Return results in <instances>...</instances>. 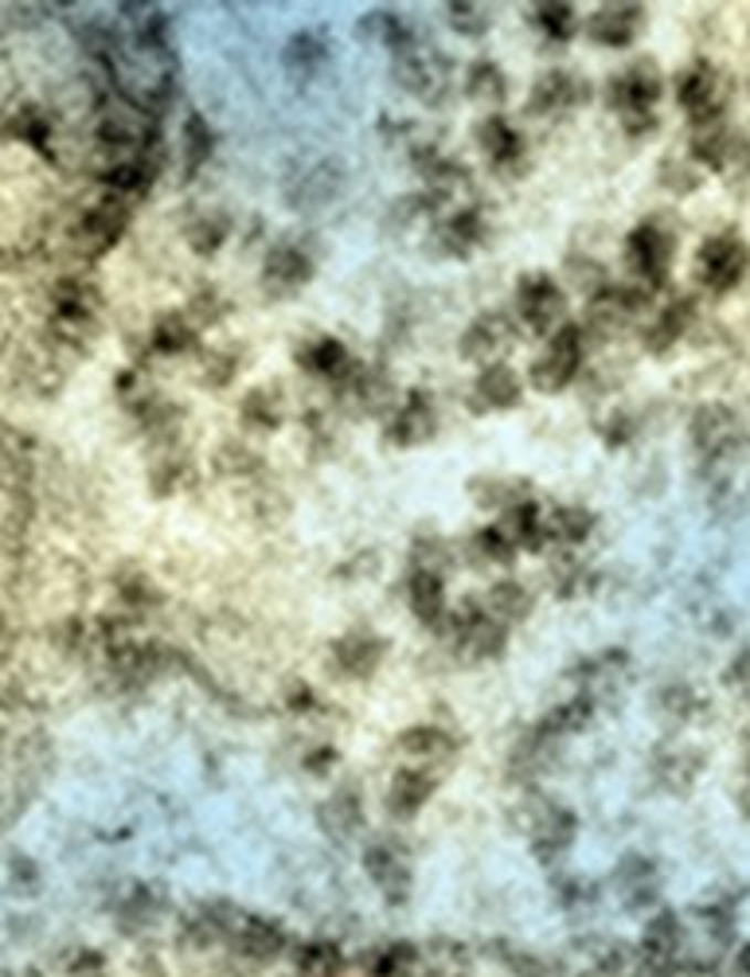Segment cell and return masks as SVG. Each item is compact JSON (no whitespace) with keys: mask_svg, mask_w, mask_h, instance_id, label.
Masks as SVG:
<instances>
[{"mask_svg":"<svg viewBox=\"0 0 750 977\" xmlns=\"http://www.w3.org/2000/svg\"><path fill=\"white\" fill-rule=\"evenodd\" d=\"M313 262L302 246L294 243H278L271 254H266V266H262V282L271 294H297V290L309 282Z\"/></svg>","mask_w":750,"mask_h":977,"instance_id":"7c38bea8","label":"cell"},{"mask_svg":"<svg viewBox=\"0 0 750 977\" xmlns=\"http://www.w3.org/2000/svg\"><path fill=\"white\" fill-rule=\"evenodd\" d=\"M543 528H548L551 539H559V544H567V548H574V544H582V539L594 532V516L587 513L582 505H563V508H556L548 521H543Z\"/></svg>","mask_w":750,"mask_h":977,"instance_id":"603a6c76","label":"cell"},{"mask_svg":"<svg viewBox=\"0 0 750 977\" xmlns=\"http://www.w3.org/2000/svg\"><path fill=\"white\" fill-rule=\"evenodd\" d=\"M395 78L422 102H439L450 91V63L446 55H434V51L411 43L406 51H399Z\"/></svg>","mask_w":750,"mask_h":977,"instance_id":"3957f363","label":"cell"},{"mask_svg":"<svg viewBox=\"0 0 750 977\" xmlns=\"http://www.w3.org/2000/svg\"><path fill=\"white\" fill-rule=\"evenodd\" d=\"M516 309L536 333H559L567 325V297L551 274H524L516 286Z\"/></svg>","mask_w":750,"mask_h":977,"instance_id":"7a4b0ae2","label":"cell"},{"mask_svg":"<svg viewBox=\"0 0 750 977\" xmlns=\"http://www.w3.org/2000/svg\"><path fill=\"white\" fill-rule=\"evenodd\" d=\"M587 356V340H582L579 325H563L559 333H551L548 348L536 364H531V384L540 391H563L582 368Z\"/></svg>","mask_w":750,"mask_h":977,"instance_id":"6da1fadb","label":"cell"},{"mask_svg":"<svg viewBox=\"0 0 750 977\" xmlns=\"http://www.w3.org/2000/svg\"><path fill=\"white\" fill-rule=\"evenodd\" d=\"M676 94H680V106L691 114L696 126H711L719 122V78L708 63H696L680 75L676 83Z\"/></svg>","mask_w":750,"mask_h":977,"instance_id":"ba28073f","label":"cell"},{"mask_svg":"<svg viewBox=\"0 0 750 977\" xmlns=\"http://www.w3.org/2000/svg\"><path fill=\"white\" fill-rule=\"evenodd\" d=\"M211 149H215V137H211L208 122L188 118V126H184V169L188 172L203 169V165H208V157H211Z\"/></svg>","mask_w":750,"mask_h":977,"instance_id":"4dcf8cb0","label":"cell"},{"mask_svg":"<svg viewBox=\"0 0 750 977\" xmlns=\"http://www.w3.org/2000/svg\"><path fill=\"white\" fill-rule=\"evenodd\" d=\"M380 658H383V641L363 630L345 633V638L332 645V665L345 676H368L371 669L380 665Z\"/></svg>","mask_w":750,"mask_h":977,"instance_id":"9a60e30c","label":"cell"},{"mask_svg":"<svg viewBox=\"0 0 750 977\" xmlns=\"http://www.w3.org/2000/svg\"><path fill=\"white\" fill-rule=\"evenodd\" d=\"M747 274V246L735 239H708L700 251V279L711 290H731Z\"/></svg>","mask_w":750,"mask_h":977,"instance_id":"30bf717a","label":"cell"},{"mask_svg":"<svg viewBox=\"0 0 750 977\" xmlns=\"http://www.w3.org/2000/svg\"><path fill=\"white\" fill-rule=\"evenodd\" d=\"M160 340H165V345H160V348H169V353H177V348H184L188 340H192V329H188V325H177V321H169V325L160 329Z\"/></svg>","mask_w":750,"mask_h":977,"instance_id":"8d00e7d4","label":"cell"},{"mask_svg":"<svg viewBox=\"0 0 750 977\" xmlns=\"http://www.w3.org/2000/svg\"><path fill=\"white\" fill-rule=\"evenodd\" d=\"M536 24H540V32L548 35V40H567L571 35V24H574V12L563 9V4H543V9H536Z\"/></svg>","mask_w":750,"mask_h":977,"instance_id":"1f68e13d","label":"cell"},{"mask_svg":"<svg viewBox=\"0 0 750 977\" xmlns=\"http://www.w3.org/2000/svg\"><path fill=\"white\" fill-rule=\"evenodd\" d=\"M469 551H473V559H477V567H493V564H513V556H516V544L513 539L505 536V528H480L477 536L469 539Z\"/></svg>","mask_w":750,"mask_h":977,"instance_id":"4316f807","label":"cell"},{"mask_svg":"<svg viewBox=\"0 0 750 977\" xmlns=\"http://www.w3.org/2000/svg\"><path fill=\"white\" fill-rule=\"evenodd\" d=\"M582 582H587V571H582V567L574 564V559H559V567H556V587H559V595L574 599V595H579V590H582Z\"/></svg>","mask_w":750,"mask_h":977,"instance_id":"e575fe53","label":"cell"},{"mask_svg":"<svg viewBox=\"0 0 750 977\" xmlns=\"http://www.w3.org/2000/svg\"><path fill=\"white\" fill-rule=\"evenodd\" d=\"M228 239V220L223 216H208L200 228H192V243L200 246V254H211L215 246H223Z\"/></svg>","mask_w":750,"mask_h":977,"instance_id":"836d02e7","label":"cell"},{"mask_svg":"<svg viewBox=\"0 0 750 977\" xmlns=\"http://www.w3.org/2000/svg\"><path fill=\"white\" fill-rule=\"evenodd\" d=\"M406 607L414 610L419 622L431 626V630L439 622H446V582H442V575L426 571V567H411V579H406Z\"/></svg>","mask_w":750,"mask_h":977,"instance_id":"4fadbf2b","label":"cell"},{"mask_svg":"<svg viewBox=\"0 0 750 977\" xmlns=\"http://www.w3.org/2000/svg\"><path fill=\"white\" fill-rule=\"evenodd\" d=\"M480 149H485V157H489L497 169H505V165L524 157V137L516 134L505 118H485L480 122Z\"/></svg>","mask_w":750,"mask_h":977,"instance_id":"ffe728a7","label":"cell"},{"mask_svg":"<svg viewBox=\"0 0 750 977\" xmlns=\"http://www.w3.org/2000/svg\"><path fill=\"white\" fill-rule=\"evenodd\" d=\"M473 396L489 411H508V407L520 403V379H516V371L508 364H489L477 376V384H473Z\"/></svg>","mask_w":750,"mask_h":977,"instance_id":"ac0fdd59","label":"cell"},{"mask_svg":"<svg viewBox=\"0 0 750 977\" xmlns=\"http://www.w3.org/2000/svg\"><path fill=\"white\" fill-rule=\"evenodd\" d=\"M434 427H439V414H434L431 396H426V391H411L406 403L395 407V414H391L388 439L395 442V447H419V442L431 439Z\"/></svg>","mask_w":750,"mask_h":977,"instance_id":"9c48e42d","label":"cell"},{"mask_svg":"<svg viewBox=\"0 0 750 977\" xmlns=\"http://www.w3.org/2000/svg\"><path fill=\"white\" fill-rule=\"evenodd\" d=\"M688 317H691V305L688 302H673L668 309H661L657 321H653V329L645 333V345H649L653 353H657V348H668L684 333Z\"/></svg>","mask_w":750,"mask_h":977,"instance_id":"f1b7e54d","label":"cell"},{"mask_svg":"<svg viewBox=\"0 0 750 977\" xmlns=\"http://www.w3.org/2000/svg\"><path fill=\"white\" fill-rule=\"evenodd\" d=\"M657 94H661V78L653 75V67L645 60L625 67L622 75H614V83H610V102H614L630 122H637V129L649 126V111H653V102H657Z\"/></svg>","mask_w":750,"mask_h":977,"instance_id":"277c9868","label":"cell"},{"mask_svg":"<svg viewBox=\"0 0 750 977\" xmlns=\"http://www.w3.org/2000/svg\"><path fill=\"white\" fill-rule=\"evenodd\" d=\"M505 536L513 539L516 548H543V539H548V528H543L540 521V508H536V501H528V505H516L513 513H505Z\"/></svg>","mask_w":750,"mask_h":977,"instance_id":"7402d4cb","label":"cell"},{"mask_svg":"<svg viewBox=\"0 0 750 977\" xmlns=\"http://www.w3.org/2000/svg\"><path fill=\"white\" fill-rule=\"evenodd\" d=\"M668 262H673V231L665 223L649 220L630 235V266L637 270L641 282H665Z\"/></svg>","mask_w":750,"mask_h":977,"instance_id":"8992f818","label":"cell"},{"mask_svg":"<svg viewBox=\"0 0 750 977\" xmlns=\"http://www.w3.org/2000/svg\"><path fill=\"white\" fill-rule=\"evenodd\" d=\"M505 91H508V78L500 75V67L489 60H477L469 67V75H465V94H473V98L480 102H505Z\"/></svg>","mask_w":750,"mask_h":977,"instance_id":"83f0119b","label":"cell"},{"mask_svg":"<svg viewBox=\"0 0 750 977\" xmlns=\"http://www.w3.org/2000/svg\"><path fill=\"white\" fill-rule=\"evenodd\" d=\"M582 94H587V86H582L571 71H551V75H543L540 83H536L528 106L536 114H559V111H571L574 102H582Z\"/></svg>","mask_w":750,"mask_h":977,"instance_id":"e0dca14e","label":"cell"},{"mask_svg":"<svg viewBox=\"0 0 750 977\" xmlns=\"http://www.w3.org/2000/svg\"><path fill=\"white\" fill-rule=\"evenodd\" d=\"M480 239H485V220H480L477 211H454L439 228V243L446 246L450 254H469Z\"/></svg>","mask_w":750,"mask_h":977,"instance_id":"44dd1931","label":"cell"},{"mask_svg":"<svg viewBox=\"0 0 750 977\" xmlns=\"http://www.w3.org/2000/svg\"><path fill=\"white\" fill-rule=\"evenodd\" d=\"M516 340V325L508 313H480L469 329L462 333V353L473 360H497Z\"/></svg>","mask_w":750,"mask_h":977,"instance_id":"8fae6325","label":"cell"},{"mask_svg":"<svg viewBox=\"0 0 750 977\" xmlns=\"http://www.w3.org/2000/svg\"><path fill=\"white\" fill-rule=\"evenodd\" d=\"M641 20H645V12L633 4H606L587 20V35L602 48H625L641 32Z\"/></svg>","mask_w":750,"mask_h":977,"instance_id":"5bb4252c","label":"cell"},{"mask_svg":"<svg viewBox=\"0 0 750 977\" xmlns=\"http://www.w3.org/2000/svg\"><path fill=\"white\" fill-rule=\"evenodd\" d=\"M325 60H329V48H325L320 35L302 32L286 43V67L294 71V75H317Z\"/></svg>","mask_w":750,"mask_h":977,"instance_id":"d4e9b609","label":"cell"},{"mask_svg":"<svg viewBox=\"0 0 750 977\" xmlns=\"http://www.w3.org/2000/svg\"><path fill=\"white\" fill-rule=\"evenodd\" d=\"M450 17H454V24L462 28L465 35L485 32V24H489V17H485V12H480V9H465V4H457V9L450 12Z\"/></svg>","mask_w":750,"mask_h":977,"instance_id":"d590c367","label":"cell"},{"mask_svg":"<svg viewBox=\"0 0 750 977\" xmlns=\"http://www.w3.org/2000/svg\"><path fill=\"white\" fill-rule=\"evenodd\" d=\"M691 442H696L704 462H723L731 450H739L742 427L727 407H704V411L691 419Z\"/></svg>","mask_w":750,"mask_h":977,"instance_id":"52a82bcc","label":"cell"},{"mask_svg":"<svg viewBox=\"0 0 750 977\" xmlns=\"http://www.w3.org/2000/svg\"><path fill=\"white\" fill-rule=\"evenodd\" d=\"M243 419L246 427H258V430H274L282 422V399L274 396L271 388H258L243 399Z\"/></svg>","mask_w":750,"mask_h":977,"instance_id":"f546056e","label":"cell"},{"mask_svg":"<svg viewBox=\"0 0 750 977\" xmlns=\"http://www.w3.org/2000/svg\"><path fill=\"white\" fill-rule=\"evenodd\" d=\"M297 364H302L309 376H320V379H340L352 371V356H348V348L332 337L305 340V345L297 348Z\"/></svg>","mask_w":750,"mask_h":977,"instance_id":"2e32d148","label":"cell"},{"mask_svg":"<svg viewBox=\"0 0 750 977\" xmlns=\"http://www.w3.org/2000/svg\"><path fill=\"white\" fill-rule=\"evenodd\" d=\"M485 610H489L497 622H520V618H528V610H531V595L520 587V582H497V587L489 590Z\"/></svg>","mask_w":750,"mask_h":977,"instance_id":"484cf974","label":"cell"},{"mask_svg":"<svg viewBox=\"0 0 750 977\" xmlns=\"http://www.w3.org/2000/svg\"><path fill=\"white\" fill-rule=\"evenodd\" d=\"M426 794H431V782H426L422 775H399L391 801H395V809H414Z\"/></svg>","mask_w":750,"mask_h":977,"instance_id":"d6a6232c","label":"cell"},{"mask_svg":"<svg viewBox=\"0 0 750 977\" xmlns=\"http://www.w3.org/2000/svg\"><path fill=\"white\" fill-rule=\"evenodd\" d=\"M473 497H477L480 508L513 513L516 505H528L531 489H528V481H516V477H480V481H473Z\"/></svg>","mask_w":750,"mask_h":977,"instance_id":"d6986e66","label":"cell"},{"mask_svg":"<svg viewBox=\"0 0 750 977\" xmlns=\"http://www.w3.org/2000/svg\"><path fill=\"white\" fill-rule=\"evenodd\" d=\"M450 626H454L457 649H462V653H473V658H480V661L497 658L500 649H505V641H508L505 622H497L489 610L473 607V602H465V607L450 618Z\"/></svg>","mask_w":750,"mask_h":977,"instance_id":"5b68a950","label":"cell"},{"mask_svg":"<svg viewBox=\"0 0 750 977\" xmlns=\"http://www.w3.org/2000/svg\"><path fill=\"white\" fill-rule=\"evenodd\" d=\"M337 188H340L337 169H332V165H317V169L297 180L289 200H294L297 208H320V203H329L332 196H337Z\"/></svg>","mask_w":750,"mask_h":977,"instance_id":"cb8c5ba5","label":"cell"},{"mask_svg":"<svg viewBox=\"0 0 750 977\" xmlns=\"http://www.w3.org/2000/svg\"><path fill=\"white\" fill-rule=\"evenodd\" d=\"M731 684L739 692H750V653H739V661L731 665Z\"/></svg>","mask_w":750,"mask_h":977,"instance_id":"74e56055","label":"cell"}]
</instances>
